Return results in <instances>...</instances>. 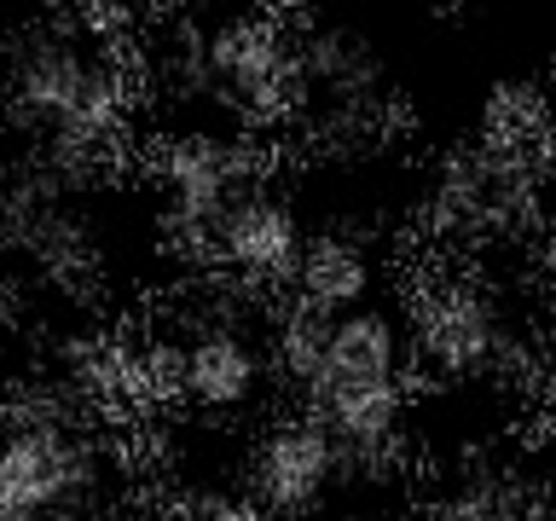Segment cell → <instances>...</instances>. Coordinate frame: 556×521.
Instances as JSON below:
<instances>
[{
  "label": "cell",
  "instance_id": "6da1fadb",
  "mask_svg": "<svg viewBox=\"0 0 556 521\" xmlns=\"http://www.w3.org/2000/svg\"><path fill=\"white\" fill-rule=\"evenodd\" d=\"M273 377L295 394V411L319 417L348 452V463L382 458L400 441L412 406L406 325L389 307L365 302L354 313L285 307L267 330Z\"/></svg>",
  "mask_w": 556,
  "mask_h": 521
},
{
  "label": "cell",
  "instance_id": "7a4b0ae2",
  "mask_svg": "<svg viewBox=\"0 0 556 521\" xmlns=\"http://www.w3.org/2000/svg\"><path fill=\"white\" fill-rule=\"evenodd\" d=\"M128 12H59L7 69V116L52 163H87L128 116Z\"/></svg>",
  "mask_w": 556,
  "mask_h": 521
},
{
  "label": "cell",
  "instance_id": "3957f363",
  "mask_svg": "<svg viewBox=\"0 0 556 521\" xmlns=\"http://www.w3.org/2000/svg\"><path fill=\"white\" fill-rule=\"evenodd\" d=\"M99 469L81 394H41L0 417V521H70L93 498Z\"/></svg>",
  "mask_w": 556,
  "mask_h": 521
},
{
  "label": "cell",
  "instance_id": "277c9868",
  "mask_svg": "<svg viewBox=\"0 0 556 521\" xmlns=\"http://www.w3.org/2000/svg\"><path fill=\"white\" fill-rule=\"evenodd\" d=\"M198 81L220 104V116L243 134H273L290 116H302L307 81L295 52V17L278 12H232L215 17L203 35H191Z\"/></svg>",
  "mask_w": 556,
  "mask_h": 521
},
{
  "label": "cell",
  "instance_id": "5b68a950",
  "mask_svg": "<svg viewBox=\"0 0 556 521\" xmlns=\"http://www.w3.org/2000/svg\"><path fill=\"white\" fill-rule=\"evenodd\" d=\"M151 180H156V203L174 238H186L191 250L203 243V232L232 208L243 191H255L261 180H273L267 145L243 128H174L151 156Z\"/></svg>",
  "mask_w": 556,
  "mask_h": 521
},
{
  "label": "cell",
  "instance_id": "8992f818",
  "mask_svg": "<svg viewBox=\"0 0 556 521\" xmlns=\"http://www.w3.org/2000/svg\"><path fill=\"white\" fill-rule=\"evenodd\" d=\"M156 382L203 417H243L273 382L267 336H255V325H243L232 307H215L180 330Z\"/></svg>",
  "mask_w": 556,
  "mask_h": 521
},
{
  "label": "cell",
  "instance_id": "52a82bcc",
  "mask_svg": "<svg viewBox=\"0 0 556 521\" xmlns=\"http://www.w3.org/2000/svg\"><path fill=\"white\" fill-rule=\"evenodd\" d=\"M348 469L354 463L319 417L307 411L273 417L255 434L250 458H243V504L261 521H313L337 498Z\"/></svg>",
  "mask_w": 556,
  "mask_h": 521
},
{
  "label": "cell",
  "instance_id": "ba28073f",
  "mask_svg": "<svg viewBox=\"0 0 556 521\" xmlns=\"http://www.w3.org/2000/svg\"><path fill=\"white\" fill-rule=\"evenodd\" d=\"M406 354L412 371L424 365L429 377L446 382L486 377L510 354V325H504L498 295L476 278H429L424 290H412Z\"/></svg>",
  "mask_w": 556,
  "mask_h": 521
},
{
  "label": "cell",
  "instance_id": "9c48e42d",
  "mask_svg": "<svg viewBox=\"0 0 556 521\" xmlns=\"http://www.w3.org/2000/svg\"><path fill=\"white\" fill-rule=\"evenodd\" d=\"M302 250H307V220L273 180L243 191L198 243V255L220 272V284L255 295V302L290 295L295 267H302Z\"/></svg>",
  "mask_w": 556,
  "mask_h": 521
},
{
  "label": "cell",
  "instance_id": "30bf717a",
  "mask_svg": "<svg viewBox=\"0 0 556 521\" xmlns=\"http://www.w3.org/2000/svg\"><path fill=\"white\" fill-rule=\"evenodd\" d=\"M377 284V260L365 250V238L354 232H307L302 267L290 284V307L307 313H354L365 307V295Z\"/></svg>",
  "mask_w": 556,
  "mask_h": 521
},
{
  "label": "cell",
  "instance_id": "8fae6325",
  "mask_svg": "<svg viewBox=\"0 0 556 521\" xmlns=\"http://www.w3.org/2000/svg\"><path fill=\"white\" fill-rule=\"evenodd\" d=\"M168 521H261V516L238 493H226V486H186L168 504Z\"/></svg>",
  "mask_w": 556,
  "mask_h": 521
},
{
  "label": "cell",
  "instance_id": "7c38bea8",
  "mask_svg": "<svg viewBox=\"0 0 556 521\" xmlns=\"http://www.w3.org/2000/svg\"><path fill=\"white\" fill-rule=\"evenodd\" d=\"M545 371L556 382V313H551V330H545Z\"/></svg>",
  "mask_w": 556,
  "mask_h": 521
},
{
  "label": "cell",
  "instance_id": "4fadbf2b",
  "mask_svg": "<svg viewBox=\"0 0 556 521\" xmlns=\"http://www.w3.org/2000/svg\"><path fill=\"white\" fill-rule=\"evenodd\" d=\"M545 87H551V104H556V52H551V81Z\"/></svg>",
  "mask_w": 556,
  "mask_h": 521
}]
</instances>
